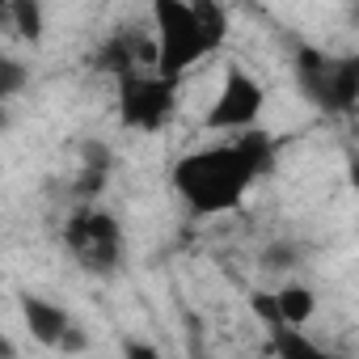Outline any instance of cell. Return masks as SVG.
I'll list each match as a JSON object with an SVG mask.
<instances>
[{"label": "cell", "instance_id": "13", "mask_svg": "<svg viewBox=\"0 0 359 359\" xmlns=\"http://www.w3.org/2000/svg\"><path fill=\"white\" fill-rule=\"evenodd\" d=\"M26 85H30V64L18 60V55H9V51H0V102L22 97Z\"/></svg>", "mask_w": 359, "mask_h": 359}, {"label": "cell", "instance_id": "10", "mask_svg": "<svg viewBox=\"0 0 359 359\" xmlns=\"http://www.w3.org/2000/svg\"><path fill=\"white\" fill-rule=\"evenodd\" d=\"M9 39L13 43H26V47H34V43H43V34H47V13H43V0H9Z\"/></svg>", "mask_w": 359, "mask_h": 359}, {"label": "cell", "instance_id": "9", "mask_svg": "<svg viewBox=\"0 0 359 359\" xmlns=\"http://www.w3.org/2000/svg\"><path fill=\"white\" fill-rule=\"evenodd\" d=\"M271 300H275V317H279V325H296V330H304V321L317 313V300H313V292H309L304 283H283V287L271 292Z\"/></svg>", "mask_w": 359, "mask_h": 359}, {"label": "cell", "instance_id": "7", "mask_svg": "<svg viewBox=\"0 0 359 359\" xmlns=\"http://www.w3.org/2000/svg\"><path fill=\"white\" fill-rule=\"evenodd\" d=\"M18 309H22V325L30 330V338H34L39 346H51V351H60L64 334L76 325L64 304H55V300H47V296H39V292H22V296H18Z\"/></svg>", "mask_w": 359, "mask_h": 359}, {"label": "cell", "instance_id": "15", "mask_svg": "<svg viewBox=\"0 0 359 359\" xmlns=\"http://www.w3.org/2000/svg\"><path fill=\"white\" fill-rule=\"evenodd\" d=\"M300 258H304V245H300V241H271V245L262 250L258 266H262V271L283 275V271H296V266H300Z\"/></svg>", "mask_w": 359, "mask_h": 359}, {"label": "cell", "instance_id": "17", "mask_svg": "<svg viewBox=\"0 0 359 359\" xmlns=\"http://www.w3.org/2000/svg\"><path fill=\"white\" fill-rule=\"evenodd\" d=\"M123 351H127V355H144V359H156V346H144V342H127Z\"/></svg>", "mask_w": 359, "mask_h": 359}, {"label": "cell", "instance_id": "1", "mask_svg": "<svg viewBox=\"0 0 359 359\" xmlns=\"http://www.w3.org/2000/svg\"><path fill=\"white\" fill-rule=\"evenodd\" d=\"M275 169V140L262 127H241L224 144L195 148L169 169L173 195L195 216H224L241 208L245 191Z\"/></svg>", "mask_w": 359, "mask_h": 359}, {"label": "cell", "instance_id": "16", "mask_svg": "<svg viewBox=\"0 0 359 359\" xmlns=\"http://www.w3.org/2000/svg\"><path fill=\"white\" fill-rule=\"evenodd\" d=\"M76 156H81V165H97V169H114V148H110L106 140H85V144L76 148Z\"/></svg>", "mask_w": 359, "mask_h": 359}, {"label": "cell", "instance_id": "18", "mask_svg": "<svg viewBox=\"0 0 359 359\" xmlns=\"http://www.w3.org/2000/svg\"><path fill=\"white\" fill-rule=\"evenodd\" d=\"M9 30H13V26H9V0H0V34L9 39Z\"/></svg>", "mask_w": 359, "mask_h": 359}, {"label": "cell", "instance_id": "19", "mask_svg": "<svg viewBox=\"0 0 359 359\" xmlns=\"http://www.w3.org/2000/svg\"><path fill=\"white\" fill-rule=\"evenodd\" d=\"M9 127V102H0V131Z\"/></svg>", "mask_w": 359, "mask_h": 359}, {"label": "cell", "instance_id": "4", "mask_svg": "<svg viewBox=\"0 0 359 359\" xmlns=\"http://www.w3.org/2000/svg\"><path fill=\"white\" fill-rule=\"evenodd\" d=\"M118 81V118L131 131H161L177 106V81L161 76L156 68H135L114 76Z\"/></svg>", "mask_w": 359, "mask_h": 359}, {"label": "cell", "instance_id": "20", "mask_svg": "<svg viewBox=\"0 0 359 359\" xmlns=\"http://www.w3.org/2000/svg\"><path fill=\"white\" fill-rule=\"evenodd\" d=\"M0 355H13V342H5V338H0Z\"/></svg>", "mask_w": 359, "mask_h": 359}, {"label": "cell", "instance_id": "8", "mask_svg": "<svg viewBox=\"0 0 359 359\" xmlns=\"http://www.w3.org/2000/svg\"><path fill=\"white\" fill-rule=\"evenodd\" d=\"M359 106V55H330L321 114H355Z\"/></svg>", "mask_w": 359, "mask_h": 359}, {"label": "cell", "instance_id": "11", "mask_svg": "<svg viewBox=\"0 0 359 359\" xmlns=\"http://www.w3.org/2000/svg\"><path fill=\"white\" fill-rule=\"evenodd\" d=\"M191 9L199 18V30H203L208 47L220 51L224 39H229V13H224V5H220V0H191Z\"/></svg>", "mask_w": 359, "mask_h": 359}, {"label": "cell", "instance_id": "2", "mask_svg": "<svg viewBox=\"0 0 359 359\" xmlns=\"http://www.w3.org/2000/svg\"><path fill=\"white\" fill-rule=\"evenodd\" d=\"M64 250L72 254V262L85 275L110 279V275H118L123 254H127L123 224L97 203H76V212L64 220Z\"/></svg>", "mask_w": 359, "mask_h": 359}, {"label": "cell", "instance_id": "5", "mask_svg": "<svg viewBox=\"0 0 359 359\" xmlns=\"http://www.w3.org/2000/svg\"><path fill=\"white\" fill-rule=\"evenodd\" d=\"M266 110V89L258 76H250L241 64H229L224 68V81H220V93L208 110V127L212 131H241V127H254Z\"/></svg>", "mask_w": 359, "mask_h": 359}, {"label": "cell", "instance_id": "3", "mask_svg": "<svg viewBox=\"0 0 359 359\" xmlns=\"http://www.w3.org/2000/svg\"><path fill=\"white\" fill-rule=\"evenodd\" d=\"M148 9H152V43H156V64L152 68L161 76L177 81L203 55H212L191 0H148Z\"/></svg>", "mask_w": 359, "mask_h": 359}, {"label": "cell", "instance_id": "14", "mask_svg": "<svg viewBox=\"0 0 359 359\" xmlns=\"http://www.w3.org/2000/svg\"><path fill=\"white\" fill-rule=\"evenodd\" d=\"M271 351L283 359H317V346L309 338H300L296 325H275L271 330Z\"/></svg>", "mask_w": 359, "mask_h": 359}, {"label": "cell", "instance_id": "6", "mask_svg": "<svg viewBox=\"0 0 359 359\" xmlns=\"http://www.w3.org/2000/svg\"><path fill=\"white\" fill-rule=\"evenodd\" d=\"M89 64H93V72H102V76H123V72H135V68H152V64H156V43H152L140 26L123 22V26H114V30L93 47Z\"/></svg>", "mask_w": 359, "mask_h": 359}, {"label": "cell", "instance_id": "12", "mask_svg": "<svg viewBox=\"0 0 359 359\" xmlns=\"http://www.w3.org/2000/svg\"><path fill=\"white\" fill-rule=\"evenodd\" d=\"M110 173H114V169H97V165H76L72 182H68V195H72L76 203H97V199H102V191L110 187Z\"/></svg>", "mask_w": 359, "mask_h": 359}]
</instances>
